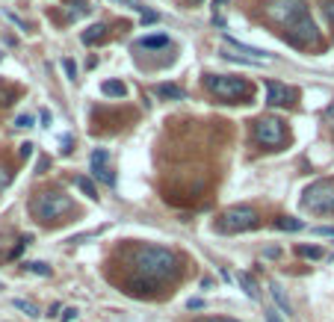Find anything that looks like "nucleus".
<instances>
[{
  "label": "nucleus",
  "mask_w": 334,
  "mask_h": 322,
  "mask_svg": "<svg viewBox=\"0 0 334 322\" xmlns=\"http://www.w3.org/2000/svg\"><path fill=\"white\" fill-rule=\"evenodd\" d=\"M133 266H136L139 278H145L148 284H157L178 272V257H175V251L163 249V245H142L133 257Z\"/></svg>",
  "instance_id": "nucleus-1"
},
{
  "label": "nucleus",
  "mask_w": 334,
  "mask_h": 322,
  "mask_svg": "<svg viewBox=\"0 0 334 322\" xmlns=\"http://www.w3.org/2000/svg\"><path fill=\"white\" fill-rule=\"evenodd\" d=\"M30 210H33V216L39 222H57L60 216L71 213L74 201L68 195H62V192H39L33 198V204H30Z\"/></svg>",
  "instance_id": "nucleus-2"
},
{
  "label": "nucleus",
  "mask_w": 334,
  "mask_h": 322,
  "mask_svg": "<svg viewBox=\"0 0 334 322\" xmlns=\"http://www.w3.org/2000/svg\"><path fill=\"white\" fill-rule=\"evenodd\" d=\"M204 89L216 95L219 101H228L234 104L239 98H249V83L239 80V77H231V74H204Z\"/></svg>",
  "instance_id": "nucleus-3"
},
{
  "label": "nucleus",
  "mask_w": 334,
  "mask_h": 322,
  "mask_svg": "<svg viewBox=\"0 0 334 322\" xmlns=\"http://www.w3.org/2000/svg\"><path fill=\"white\" fill-rule=\"evenodd\" d=\"M302 207L317 216H331L334 213V183L331 180H317L310 183L302 195Z\"/></svg>",
  "instance_id": "nucleus-4"
},
{
  "label": "nucleus",
  "mask_w": 334,
  "mask_h": 322,
  "mask_svg": "<svg viewBox=\"0 0 334 322\" xmlns=\"http://www.w3.org/2000/svg\"><path fill=\"white\" fill-rule=\"evenodd\" d=\"M261 225V213L249 207V204H243V207H231L225 213L219 216V231L222 234H243V231H251V228Z\"/></svg>",
  "instance_id": "nucleus-5"
},
{
  "label": "nucleus",
  "mask_w": 334,
  "mask_h": 322,
  "mask_svg": "<svg viewBox=\"0 0 334 322\" xmlns=\"http://www.w3.org/2000/svg\"><path fill=\"white\" fill-rule=\"evenodd\" d=\"M254 139L263 145V148H281L287 142V127L281 119L275 116H263V119L254 121Z\"/></svg>",
  "instance_id": "nucleus-6"
},
{
  "label": "nucleus",
  "mask_w": 334,
  "mask_h": 322,
  "mask_svg": "<svg viewBox=\"0 0 334 322\" xmlns=\"http://www.w3.org/2000/svg\"><path fill=\"white\" fill-rule=\"evenodd\" d=\"M266 15L272 21H278L281 27H287V24H293L296 18L308 15V6H305V0H272L266 6Z\"/></svg>",
  "instance_id": "nucleus-7"
},
{
  "label": "nucleus",
  "mask_w": 334,
  "mask_h": 322,
  "mask_svg": "<svg viewBox=\"0 0 334 322\" xmlns=\"http://www.w3.org/2000/svg\"><path fill=\"white\" fill-rule=\"evenodd\" d=\"M287 39H290L293 45H299V48H310V45L320 42V30H317V24H313L310 15H302L293 24H287Z\"/></svg>",
  "instance_id": "nucleus-8"
},
{
  "label": "nucleus",
  "mask_w": 334,
  "mask_h": 322,
  "mask_svg": "<svg viewBox=\"0 0 334 322\" xmlns=\"http://www.w3.org/2000/svg\"><path fill=\"white\" fill-rule=\"evenodd\" d=\"M293 101V89H287L284 83H275V80H266V104L269 107H287Z\"/></svg>",
  "instance_id": "nucleus-9"
},
{
  "label": "nucleus",
  "mask_w": 334,
  "mask_h": 322,
  "mask_svg": "<svg viewBox=\"0 0 334 322\" xmlns=\"http://www.w3.org/2000/svg\"><path fill=\"white\" fill-rule=\"evenodd\" d=\"M237 284L243 287V293L249 298H261V290H257V281L251 278L249 272H237Z\"/></svg>",
  "instance_id": "nucleus-10"
},
{
  "label": "nucleus",
  "mask_w": 334,
  "mask_h": 322,
  "mask_svg": "<svg viewBox=\"0 0 334 322\" xmlns=\"http://www.w3.org/2000/svg\"><path fill=\"white\" fill-rule=\"evenodd\" d=\"M166 45H169V36H166V33H157V36L139 39V48H145V50H157V48H166Z\"/></svg>",
  "instance_id": "nucleus-11"
},
{
  "label": "nucleus",
  "mask_w": 334,
  "mask_h": 322,
  "mask_svg": "<svg viewBox=\"0 0 334 322\" xmlns=\"http://www.w3.org/2000/svg\"><path fill=\"white\" fill-rule=\"evenodd\" d=\"M157 95H160V98H172V101H183L187 92H183L180 86H175V83H163V86H157Z\"/></svg>",
  "instance_id": "nucleus-12"
},
{
  "label": "nucleus",
  "mask_w": 334,
  "mask_h": 322,
  "mask_svg": "<svg viewBox=\"0 0 334 322\" xmlns=\"http://www.w3.org/2000/svg\"><path fill=\"white\" fill-rule=\"evenodd\" d=\"M101 92L107 98H124L127 95V86L121 83V80H107V83L101 86Z\"/></svg>",
  "instance_id": "nucleus-13"
},
{
  "label": "nucleus",
  "mask_w": 334,
  "mask_h": 322,
  "mask_svg": "<svg viewBox=\"0 0 334 322\" xmlns=\"http://www.w3.org/2000/svg\"><path fill=\"white\" fill-rule=\"evenodd\" d=\"M104 36H107V24H92L80 39H83V45H95L98 39H104Z\"/></svg>",
  "instance_id": "nucleus-14"
},
{
  "label": "nucleus",
  "mask_w": 334,
  "mask_h": 322,
  "mask_svg": "<svg viewBox=\"0 0 334 322\" xmlns=\"http://www.w3.org/2000/svg\"><path fill=\"white\" fill-rule=\"evenodd\" d=\"M275 228H278V231H290V234H293V231H302V228H305V222H302V219H293V216H281V219H275Z\"/></svg>",
  "instance_id": "nucleus-15"
},
{
  "label": "nucleus",
  "mask_w": 334,
  "mask_h": 322,
  "mask_svg": "<svg viewBox=\"0 0 334 322\" xmlns=\"http://www.w3.org/2000/svg\"><path fill=\"white\" fill-rule=\"evenodd\" d=\"M107 160H109L107 148H95V151H92V175H95V172H104V168H109Z\"/></svg>",
  "instance_id": "nucleus-16"
},
{
  "label": "nucleus",
  "mask_w": 334,
  "mask_h": 322,
  "mask_svg": "<svg viewBox=\"0 0 334 322\" xmlns=\"http://www.w3.org/2000/svg\"><path fill=\"white\" fill-rule=\"evenodd\" d=\"M74 186H77V190L83 192L86 198H98V190L92 186V180H89V178H83V175H77V178H74Z\"/></svg>",
  "instance_id": "nucleus-17"
},
{
  "label": "nucleus",
  "mask_w": 334,
  "mask_h": 322,
  "mask_svg": "<svg viewBox=\"0 0 334 322\" xmlns=\"http://www.w3.org/2000/svg\"><path fill=\"white\" fill-rule=\"evenodd\" d=\"M269 293H272V298H275V305H278V308L284 310V313H290V301H287V296H284V290H281V287L278 284H269Z\"/></svg>",
  "instance_id": "nucleus-18"
},
{
  "label": "nucleus",
  "mask_w": 334,
  "mask_h": 322,
  "mask_svg": "<svg viewBox=\"0 0 334 322\" xmlns=\"http://www.w3.org/2000/svg\"><path fill=\"white\" fill-rule=\"evenodd\" d=\"M12 305H15L18 310H24V313L30 316V319H39V316H42V313H39V308L33 305V301H27V298H15Z\"/></svg>",
  "instance_id": "nucleus-19"
},
{
  "label": "nucleus",
  "mask_w": 334,
  "mask_h": 322,
  "mask_svg": "<svg viewBox=\"0 0 334 322\" xmlns=\"http://www.w3.org/2000/svg\"><path fill=\"white\" fill-rule=\"evenodd\" d=\"M24 269H27V272H33V275H42V278H48V275H50V266H48V263H42V260H27Z\"/></svg>",
  "instance_id": "nucleus-20"
},
{
  "label": "nucleus",
  "mask_w": 334,
  "mask_h": 322,
  "mask_svg": "<svg viewBox=\"0 0 334 322\" xmlns=\"http://www.w3.org/2000/svg\"><path fill=\"white\" fill-rule=\"evenodd\" d=\"M296 254H302V257H310V260H320V257H322V249H320V245H296Z\"/></svg>",
  "instance_id": "nucleus-21"
},
{
  "label": "nucleus",
  "mask_w": 334,
  "mask_h": 322,
  "mask_svg": "<svg viewBox=\"0 0 334 322\" xmlns=\"http://www.w3.org/2000/svg\"><path fill=\"white\" fill-rule=\"evenodd\" d=\"M148 290H154V284H148L145 278H136V281H131V293H136V296H142V293H148Z\"/></svg>",
  "instance_id": "nucleus-22"
},
{
  "label": "nucleus",
  "mask_w": 334,
  "mask_h": 322,
  "mask_svg": "<svg viewBox=\"0 0 334 322\" xmlns=\"http://www.w3.org/2000/svg\"><path fill=\"white\" fill-rule=\"evenodd\" d=\"M313 237H334V225H322V228H310Z\"/></svg>",
  "instance_id": "nucleus-23"
},
{
  "label": "nucleus",
  "mask_w": 334,
  "mask_h": 322,
  "mask_svg": "<svg viewBox=\"0 0 334 322\" xmlns=\"http://www.w3.org/2000/svg\"><path fill=\"white\" fill-rule=\"evenodd\" d=\"M33 116H30V112H24V116H18V119H15V127H33Z\"/></svg>",
  "instance_id": "nucleus-24"
},
{
  "label": "nucleus",
  "mask_w": 334,
  "mask_h": 322,
  "mask_svg": "<svg viewBox=\"0 0 334 322\" xmlns=\"http://www.w3.org/2000/svg\"><path fill=\"white\" fill-rule=\"evenodd\" d=\"M62 68H65V74H68V77H77V65H74V60H62Z\"/></svg>",
  "instance_id": "nucleus-25"
},
{
  "label": "nucleus",
  "mask_w": 334,
  "mask_h": 322,
  "mask_svg": "<svg viewBox=\"0 0 334 322\" xmlns=\"http://www.w3.org/2000/svg\"><path fill=\"white\" fill-rule=\"evenodd\" d=\"M322 12H325V18L334 24V0H325V3H322Z\"/></svg>",
  "instance_id": "nucleus-26"
},
{
  "label": "nucleus",
  "mask_w": 334,
  "mask_h": 322,
  "mask_svg": "<svg viewBox=\"0 0 334 322\" xmlns=\"http://www.w3.org/2000/svg\"><path fill=\"white\" fill-rule=\"evenodd\" d=\"M60 319H62V322H74V319H77V308H65Z\"/></svg>",
  "instance_id": "nucleus-27"
},
{
  "label": "nucleus",
  "mask_w": 334,
  "mask_h": 322,
  "mask_svg": "<svg viewBox=\"0 0 334 322\" xmlns=\"http://www.w3.org/2000/svg\"><path fill=\"white\" fill-rule=\"evenodd\" d=\"M116 3H124V6H131V9H136V12H142L145 6H139V0H116Z\"/></svg>",
  "instance_id": "nucleus-28"
},
{
  "label": "nucleus",
  "mask_w": 334,
  "mask_h": 322,
  "mask_svg": "<svg viewBox=\"0 0 334 322\" xmlns=\"http://www.w3.org/2000/svg\"><path fill=\"white\" fill-rule=\"evenodd\" d=\"M157 18H160L157 12H145V9H142V24H154Z\"/></svg>",
  "instance_id": "nucleus-29"
},
{
  "label": "nucleus",
  "mask_w": 334,
  "mask_h": 322,
  "mask_svg": "<svg viewBox=\"0 0 334 322\" xmlns=\"http://www.w3.org/2000/svg\"><path fill=\"white\" fill-rule=\"evenodd\" d=\"M33 148H36L33 142H24V145H21V157H24V160H27V157H33Z\"/></svg>",
  "instance_id": "nucleus-30"
},
{
  "label": "nucleus",
  "mask_w": 334,
  "mask_h": 322,
  "mask_svg": "<svg viewBox=\"0 0 334 322\" xmlns=\"http://www.w3.org/2000/svg\"><path fill=\"white\" fill-rule=\"evenodd\" d=\"M187 308H190V310H201L204 301H201V298H190V301H187Z\"/></svg>",
  "instance_id": "nucleus-31"
},
{
  "label": "nucleus",
  "mask_w": 334,
  "mask_h": 322,
  "mask_svg": "<svg viewBox=\"0 0 334 322\" xmlns=\"http://www.w3.org/2000/svg\"><path fill=\"white\" fill-rule=\"evenodd\" d=\"M195 322H237V319H228V316H207V319H195Z\"/></svg>",
  "instance_id": "nucleus-32"
},
{
  "label": "nucleus",
  "mask_w": 334,
  "mask_h": 322,
  "mask_svg": "<svg viewBox=\"0 0 334 322\" xmlns=\"http://www.w3.org/2000/svg\"><path fill=\"white\" fill-rule=\"evenodd\" d=\"M9 178H12V175H9V172H6V168H0V190H3V186H6V183H9Z\"/></svg>",
  "instance_id": "nucleus-33"
},
{
  "label": "nucleus",
  "mask_w": 334,
  "mask_h": 322,
  "mask_svg": "<svg viewBox=\"0 0 334 322\" xmlns=\"http://www.w3.org/2000/svg\"><path fill=\"white\" fill-rule=\"evenodd\" d=\"M266 322H281V316H278V310H266Z\"/></svg>",
  "instance_id": "nucleus-34"
},
{
  "label": "nucleus",
  "mask_w": 334,
  "mask_h": 322,
  "mask_svg": "<svg viewBox=\"0 0 334 322\" xmlns=\"http://www.w3.org/2000/svg\"><path fill=\"white\" fill-rule=\"evenodd\" d=\"M278 254H281V249H266L263 251V257H278Z\"/></svg>",
  "instance_id": "nucleus-35"
},
{
  "label": "nucleus",
  "mask_w": 334,
  "mask_h": 322,
  "mask_svg": "<svg viewBox=\"0 0 334 322\" xmlns=\"http://www.w3.org/2000/svg\"><path fill=\"white\" fill-rule=\"evenodd\" d=\"M222 3H225V0H213V6H222Z\"/></svg>",
  "instance_id": "nucleus-36"
},
{
  "label": "nucleus",
  "mask_w": 334,
  "mask_h": 322,
  "mask_svg": "<svg viewBox=\"0 0 334 322\" xmlns=\"http://www.w3.org/2000/svg\"><path fill=\"white\" fill-rule=\"evenodd\" d=\"M0 60H3V53H0Z\"/></svg>",
  "instance_id": "nucleus-37"
}]
</instances>
